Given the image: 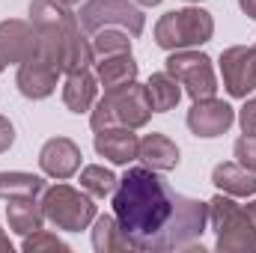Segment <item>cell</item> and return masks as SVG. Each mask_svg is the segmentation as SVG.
Returning <instances> with one entry per match:
<instances>
[{"label":"cell","mask_w":256,"mask_h":253,"mask_svg":"<svg viewBox=\"0 0 256 253\" xmlns=\"http://www.w3.org/2000/svg\"><path fill=\"white\" fill-rule=\"evenodd\" d=\"M114 214L134 250H188L208 224V202L170 188L152 167H131L114 188Z\"/></svg>","instance_id":"cell-1"},{"label":"cell","mask_w":256,"mask_h":253,"mask_svg":"<svg viewBox=\"0 0 256 253\" xmlns=\"http://www.w3.org/2000/svg\"><path fill=\"white\" fill-rule=\"evenodd\" d=\"M30 24L39 33V54H45L63 74L84 72L96 60L92 42L80 36L78 15L60 0H33Z\"/></svg>","instance_id":"cell-2"},{"label":"cell","mask_w":256,"mask_h":253,"mask_svg":"<svg viewBox=\"0 0 256 253\" xmlns=\"http://www.w3.org/2000/svg\"><path fill=\"white\" fill-rule=\"evenodd\" d=\"M208 224L218 236L220 253H254L256 250V200L238 206L230 194H214L208 200Z\"/></svg>","instance_id":"cell-3"},{"label":"cell","mask_w":256,"mask_h":253,"mask_svg":"<svg viewBox=\"0 0 256 253\" xmlns=\"http://www.w3.org/2000/svg\"><path fill=\"white\" fill-rule=\"evenodd\" d=\"M152 102L146 92V84L131 80L126 86L116 90H104L102 98H96L92 110H90V126L92 131L102 128H114V126H126V128H143L152 120Z\"/></svg>","instance_id":"cell-4"},{"label":"cell","mask_w":256,"mask_h":253,"mask_svg":"<svg viewBox=\"0 0 256 253\" xmlns=\"http://www.w3.org/2000/svg\"><path fill=\"white\" fill-rule=\"evenodd\" d=\"M214 36V21L206 9L188 6L176 9L158 18L155 24V45L164 51H185V48H200Z\"/></svg>","instance_id":"cell-5"},{"label":"cell","mask_w":256,"mask_h":253,"mask_svg":"<svg viewBox=\"0 0 256 253\" xmlns=\"http://www.w3.org/2000/svg\"><path fill=\"white\" fill-rule=\"evenodd\" d=\"M42 212L45 218L66 232H80L96 220V202L86 190L72 185H51L42 190Z\"/></svg>","instance_id":"cell-6"},{"label":"cell","mask_w":256,"mask_h":253,"mask_svg":"<svg viewBox=\"0 0 256 253\" xmlns=\"http://www.w3.org/2000/svg\"><path fill=\"white\" fill-rule=\"evenodd\" d=\"M78 21L90 36L104 30V27H120V30H126L137 39L146 27L143 9H137L131 0H90V3L80 6Z\"/></svg>","instance_id":"cell-7"},{"label":"cell","mask_w":256,"mask_h":253,"mask_svg":"<svg viewBox=\"0 0 256 253\" xmlns=\"http://www.w3.org/2000/svg\"><path fill=\"white\" fill-rule=\"evenodd\" d=\"M167 72L182 84V92H188L194 102L196 98H208L218 92V78H214V68L212 60L194 48L185 51H170L167 57Z\"/></svg>","instance_id":"cell-8"},{"label":"cell","mask_w":256,"mask_h":253,"mask_svg":"<svg viewBox=\"0 0 256 253\" xmlns=\"http://www.w3.org/2000/svg\"><path fill=\"white\" fill-rule=\"evenodd\" d=\"M224 86L232 98H248L256 90V45H232L220 54Z\"/></svg>","instance_id":"cell-9"},{"label":"cell","mask_w":256,"mask_h":253,"mask_svg":"<svg viewBox=\"0 0 256 253\" xmlns=\"http://www.w3.org/2000/svg\"><path fill=\"white\" fill-rule=\"evenodd\" d=\"M63 72L57 68V66L51 63L45 54H33V57H27L24 63L18 66V74H15V84H18V92L24 96V98H33V102H39V98H48L54 90H57V78H60Z\"/></svg>","instance_id":"cell-10"},{"label":"cell","mask_w":256,"mask_h":253,"mask_svg":"<svg viewBox=\"0 0 256 253\" xmlns=\"http://www.w3.org/2000/svg\"><path fill=\"white\" fill-rule=\"evenodd\" d=\"M36 51H39V33L33 24H27L21 18L0 21V72L9 63L21 66Z\"/></svg>","instance_id":"cell-11"},{"label":"cell","mask_w":256,"mask_h":253,"mask_svg":"<svg viewBox=\"0 0 256 253\" xmlns=\"http://www.w3.org/2000/svg\"><path fill=\"white\" fill-rule=\"evenodd\" d=\"M185 122L191 128V134H196V137H220L236 122V110L226 102L208 96V98H196L194 102Z\"/></svg>","instance_id":"cell-12"},{"label":"cell","mask_w":256,"mask_h":253,"mask_svg":"<svg viewBox=\"0 0 256 253\" xmlns=\"http://www.w3.org/2000/svg\"><path fill=\"white\" fill-rule=\"evenodd\" d=\"M80 146L68 137H51L39 152V167L51 179H68L80 170Z\"/></svg>","instance_id":"cell-13"},{"label":"cell","mask_w":256,"mask_h":253,"mask_svg":"<svg viewBox=\"0 0 256 253\" xmlns=\"http://www.w3.org/2000/svg\"><path fill=\"white\" fill-rule=\"evenodd\" d=\"M137 146H140V137L134 134V128L114 126V128L96 131V152L102 158H108L110 164H131V161H137Z\"/></svg>","instance_id":"cell-14"},{"label":"cell","mask_w":256,"mask_h":253,"mask_svg":"<svg viewBox=\"0 0 256 253\" xmlns=\"http://www.w3.org/2000/svg\"><path fill=\"white\" fill-rule=\"evenodd\" d=\"M137 158H140L146 167L158 170V173H170V170L179 167V146H176L167 134L152 131V134H146V137L140 140Z\"/></svg>","instance_id":"cell-15"},{"label":"cell","mask_w":256,"mask_h":253,"mask_svg":"<svg viewBox=\"0 0 256 253\" xmlns=\"http://www.w3.org/2000/svg\"><path fill=\"white\" fill-rule=\"evenodd\" d=\"M6 218H9V230H15L18 236H33L45 226V212L42 202L36 196H12L6 200Z\"/></svg>","instance_id":"cell-16"},{"label":"cell","mask_w":256,"mask_h":253,"mask_svg":"<svg viewBox=\"0 0 256 253\" xmlns=\"http://www.w3.org/2000/svg\"><path fill=\"white\" fill-rule=\"evenodd\" d=\"M96 96H98V78L90 74V68L66 74L63 102H66V108H68L72 114H86V110H92Z\"/></svg>","instance_id":"cell-17"},{"label":"cell","mask_w":256,"mask_h":253,"mask_svg":"<svg viewBox=\"0 0 256 253\" xmlns=\"http://www.w3.org/2000/svg\"><path fill=\"white\" fill-rule=\"evenodd\" d=\"M212 182L220 194L230 196H254L256 194V173L242 167L238 161H224L212 170Z\"/></svg>","instance_id":"cell-18"},{"label":"cell","mask_w":256,"mask_h":253,"mask_svg":"<svg viewBox=\"0 0 256 253\" xmlns=\"http://www.w3.org/2000/svg\"><path fill=\"white\" fill-rule=\"evenodd\" d=\"M96 78H98V84H102L104 90L126 86L131 80H137V60L131 57V51L98 57V63H96Z\"/></svg>","instance_id":"cell-19"},{"label":"cell","mask_w":256,"mask_h":253,"mask_svg":"<svg viewBox=\"0 0 256 253\" xmlns=\"http://www.w3.org/2000/svg\"><path fill=\"white\" fill-rule=\"evenodd\" d=\"M92 248L98 253L134 250V244H131V238L126 236V230L120 226L116 214H102V218H96V226H92Z\"/></svg>","instance_id":"cell-20"},{"label":"cell","mask_w":256,"mask_h":253,"mask_svg":"<svg viewBox=\"0 0 256 253\" xmlns=\"http://www.w3.org/2000/svg\"><path fill=\"white\" fill-rule=\"evenodd\" d=\"M146 92H149V102H152V110L155 114H167L179 104L182 98V84L170 74V72H155L149 80H146Z\"/></svg>","instance_id":"cell-21"},{"label":"cell","mask_w":256,"mask_h":253,"mask_svg":"<svg viewBox=\"0 0 256 253\" xmlns=\"http://www.w3.org/2000/svg\"><path fill=\"white\" fill-rule=\"evenodd\" d=\"M48 188L42 176L33 173H0V200H12V196H39Z\"/></svg>","instance_id":"cell-22"},{"label":"cell","mask_w":256,"mask_h":253,"mask_svg":"<svg viewBox=\"0 0 256 253\" xmlns=\"http://www.w3.org/2000/svg\"><path fill=\"white\" fill-rule=\"evenodd\" d=\"M131 33L120 30V27H104L98 33H92V51L96 57H108V54H126L131 51Z\"/></svg>","instance_id":"cell-23"},{"label":"cell","mask_w":256,"mask_h":253,"mask_svg":"<svg viewBox=\"0 0 256 253\" xmlns=\"http://www.w3.org/2000/svg\"><path fill=\"white\" fill-rule=\"evenodd\" d=\"M116 182L120 179L108 167H102V164H90V167L80 170V188L86 190L90 196H108V194H114Z\"/></svg>","instance_id":"cell-24"},{"label":"cell","mask_w":256,"mask_h":253,"mask_svg":"<svg viewBox=\"0 0 256 253\" xmlns=\"http://www.w3.org/2000/svg\"><path fill=\"white\" fill-rule=\"evenodd\" d=\"M24 253H42V250H68V244H66L63 238H57L54 232H45V230H39V232H33V236H24Z\"/></svg>","instance_id":"cell-25"},{"label":"cell","mask_w":256,"mask_h":253,"mask_svg":"<svg viewBox=\"0 0 256 253\" xmlns=\"http://www.w3.org/2000/svg\"><path fill=\"white\" fill-rule=\"evenodd\" d=\"M232 155L242 167H248L250 173H256V134H242L232 146Z\"/></svg>","instance_id":"cell-26"},{"label":"cell","mask_w":256,"mask_h":253,"mask_svg":"<svg viewBox=\"0 0 256 253\" xmlns=\"http://www.w3.org/2000/svg\"><path fill=\"white\" fill-rule=\"evenodd\" d=\"M238 126L244 134H256V96L244 102V108L238 110Z\"/></svg>","instance_id":"cell-27"},{"label":"cell","mask_w":256,"mask_h":253,"mask_svg":"<svg viewBox=\"0 0 256 253\" xmlns=\"http://www.w3.org/2000/svg\"><path fill=\"white\" fill-rule=\"evenodd\" d=\"M12 143H15V128H12V122H9L6 116H0V155H3Z\"/></svg>","instance_id":"cell-28"},{"label":"cell","mask_w":256,"mask_h":253,"mask_svg":"<svg viewBox=\"0 0 256 253\" xmlns=\"http://www.w3.org/2000/svg\"><path fill=\"white\" fill-rule=\"evenodd\" d=\"M238 6H242L244 15H250V18L256 21V0H238Z\"/></svg>","instance_id":"cell-29"},{"label":"cell","mask_w":256,"mask_h":253,"mask_svg":"<svg viewBox=\"0 0 256 253\" xmlns=\"http://www.w3.org/2000/svg\"><path fill=\"white\" fill-rule=\"evenodd\" d=\"M0 250H9V253H12V244H9V238L3 236V230H0Z\"/></svg>","instance_id":"cell-30"},{"label":"cell","mask_w":256,"mask_h":253,"mask_svg":"<svg viewBox=\"0 0 256 253\" xmlns=\"http://www.w3.org/2000/svg\"><path fill=\"white\" fill-rule=\"evenodd\" d=\"M137 3H140V6H158L161 0H137Z\"/></svg>","instance_id":"cell-31"},{"label":"cell","mask_w":256,"mask_h":253,"mask_svg":"<svg viewBox=\"0 0 256 253\" xmlns=\"http://www.w3.org/2000/svg\"><path fill=\"white\" fill-rule=\"evenodd\" d=\"M60 3H66V6H74V3H80V0H60Z\"/></svg>","instance_id":"cell-32"},{"label":"cell","mask_w":256,"mask_h":253,"mask_svg":"<svg viewBox=\"0 0 256 253\" xmlns=\"http://www.w3.org/2000/svg\"><path fill=\"white\" fill-rule=\"evenodd\" d=\"M191 3H200V0H191Z\"/></svg>","instance_id":"cell-33"}]
</instances>
